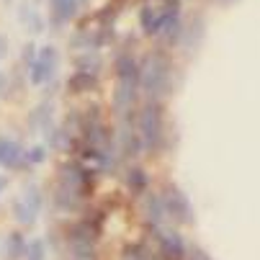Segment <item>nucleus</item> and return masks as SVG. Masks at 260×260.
<instances>
[{"label": "nucleus", "instance_id": "nucleus-1", "mask_svg": "<svg viewBox=\"0 0 260 260\" xmlns=\"http://www.w3.org/2000/svg\"><path fill=\"white\" fill-rule=\"evenodd\" d=\"M139 88L150 101H160L173 88V64L162 52H150L139 64Z\"/></svg>", "mask_w": 260, "mask_h": 260}, {"label": "nucleus", "instance_id": "nucleus-2", "mask_svg": "<svg viewBox=\"0 0 260 260\" xmlns=\"http://www.w3.org/2000/svg\"><path fill=\"white\" fill-rule=\"evenodd\" d=\"M137 134L142 142V150L155 152L160 147V142L165 137V121H162V111H160L157 101H150L142 106L139 116H137Z\"/></svg>", "mask_w": 260, "mask_h": 260}, {"label": "nucleus", "instance_id": "nucleus-3", "mask_svg": "<svg viewBox=\"0 0 260 260\" xmlns=\"http://www.w3.org/2000/svg\"><path fill=\"white\" fill-rule=\"evenodd\" d=\"M162 204H165V214L170 219H175L178 224H193V209H191V201L185 199V193L178 188V185H165L162 188Z\"/></svg>", "mask_w": 260, "mask_h": 260}, {"label": "nucleus", "instance_id": "nucleus-4", "mask_svg": "<svg viewBox=\"0 0 260 260\" xmlns=\"http://www.w3.org/2000/svg\"><path fill=\"white\" fill-rule=\"evenodd\" d=\"M57 64H59V52H57V47H52V44L42 47L39 52H36V59H34V64H31V83H34V85L49 83V80L54 78Z\"/></svg>", "mask_w": 260, "mask_h": 260}, {"label": "nucleus", "instance_id": "nucleus-5", "mask_svg": "<svg viewBox=\"0 0 260 260\" xmlns=\"http://www.w3.org/2000/svg\"><path fill=\"white\" fill-rule=\"evenodd\" d=\"M137 88H139L137 80H119L116 83V90H114V108H116V114H126V111L134 106Z\"/></svg>", "mask_w": 260, "mask_h": 260}, {"label": "nucleus", "instance_id": "nucleus-6", "mask_svg": "<svg viewBox=\"0 0 260 260\" xmlns=\"http://www.w3.org/2000/svg\"><path fill=\"white\" fill-rule=\"evenodd\" d=\"M160 247H162L165 260H185V245L175 232H170V230L160 232Z\"/></svg>", "mask_w": 260, "mask_h": 260}, {"label": "nucleus", "instance_id": "nucleus-7", "mask_svg": "<svg viewBox=\"0 0 260 260\" xmlns=\"http://www.w3.org/2000/svg\"><path fill=\"white\" fill-rule=\"evenodd\" d=\"M52 3V26L62 28L78 11V0H49Z\"/></svg>", "mask_w": 260, "mask_h": 260}, {"label": "nucleus", "instance_id": "nucleus-8", "mask_svg": "<svg viewBox=\"0 0 260 260\" xmlns=\"http://www.w3.org/2000/svg\"><path fill=\"white\" fill-rule=\"evenodd\" d=\"M162 21H165V11H155L152 6H144L139 13V23H142V31L147 36H157Z\"/></svg>", "mask_w": 260, "mask_h": 260}, {"label": "nucleus", "instance_id": "nucleus-9", "mask_svg": "<svg viewBox=\"0 0 260 260\" xmlns=\"http://www.w3.org/2000/svg\"><path fill=\"white\" fill-rule=\"evenodd\" d=\"M95 88H98V75H93V72L78 70L75 75L67 80V90L70 93H88V90H95Z\"/></svg>", "mask_w": 260, "mask_h": 260}, {"label": "nucleus", "instance_id": "nucleus-10", "mask_svg": "<svg viewBox=\"0 0 260 260\" xmlns=\"http://www.w3.org/2000/svg\"><path fill=\"white\" fill-rule=\"evenodd\" d=\"M144 216L152 221V224H160V221L168 216L165 214V204L160 193H144Z\"/></svg>", "mask_w": 260, "mask_h": 260}, {"label": "nucleus", "instance_id": "nucleus-11", "mask_svg": "<svg viewBox=\"0 0 260 260\" xmlns=\"http://www.w3.org/2000/svg\"><path fill=\"white\" fill-rule=\"evenodd\" d=\"M18 21L28 28V34H42V31H44V21H42V16L36 13L28 3H21V6H18Z\"/></svg>", "mask_w": 260, "mask_h": 260}, {"label": "nucleus", "instance_id": "nucleus-12", "mask_svg": "<svg viewBox=\"0 0 260 260\" xmlns=\"http://www.w3.org/2000/svg\"><path fill=\"white\" fill-rule=\"evenodd\" d=\"M28 124H31V129H34V132L49 129V124H52V103H42V106H36V108H34V114H31V119H28Z\"/></svg>", "mask_w": 260, "mask_h": 260}, {"label": "nucleus", "instance_id": "nucleus-13", "mask_svg": "<svg viewBox=\"0 0 260 260\" xmlns=\"http://www.w3.org/2000/svg\"><path fill=\"white\" fill-rule=\"evenodd\" d=\"M147 183H150V178H147V173L142 168H132L126 173V188L134 193V196H142L147 193Z\"/></svg>", "mask_w": 260, "mask_h": 260}, {"label": "nucleus", "instance_id": "nucleus-14", "mask_svg": "<svg viewBox=\"0 0 260 260\" xmlns=\"http://www.w3.org/2000/svg\"><path fill=\"white\" fill-rule=\"evenodd\" d=\"M116 78L119 80H137L139 83V64L129 54H124V57L116 59Z\"/></svg>", "mask_w": 260, "mask_h": 260}, {"label": "nucleus", "instance_id": "nucleus-15", "mask_svg": "<svg viewBox=\"0 0 260 260\" xmlns=\"http://www.w3.org/2000/svg\"><path fill=\"white\" fill-rule=\"evenodd\" d=\"M26 250H28V245L23 242V235H18V232L8 235V242H6V257H8V260H21V257H26Z\"/></svg>", "mask_w": 260, "mask_h": 260}, {"label": "nucleus", "instance_id": "nucleus-16", "mask_svg": "<svg viewBox=\"0 0 260 260\" xmlns=\"http://www.w3.org/2000/svg\"><path fill=\"white\" fill-rule=\"evenodd\" d=\"M23 157V150L21 144L13 142V139H6V147H3V168H16Z\"/></svg>", "mask_w": 260, "mask_h": 260}, {"label": "nucleus", "instance_id": "nucleus-17", "mask_svg": "<svg viewBox=\"0 0 260 260\" xmlns=\"http://www.w3.org/2000/svg\"><path fill=\"white\" fill-rule=\"evenodd\" d=\"M13 216H16V221H21V224H34L36 221V211L23 201V196L13 201Z\"/></svg>", "mask_w": 260, "mask_h": 260}, {"label": "nucleus", "instance_id": "nucleus-18", "mask_svg": "<svg viewBox=\"0 0 260 260\" xmlns=\"http://www.w3.org/2000/svg\"><path fill=\"white\" fill-rule=\"evenodd\" d=\"M75 67H78V70H83V72H93V75H95V72L101 70V59H98V54L85 52L83 57H78V59H75Z\"/></svg>", "mask_w": 260, "mask_h": 260}, {"label": "nucleus", "instance_id": "nucleus-19", "mask_svg": "<svg viewBox=\"0 0 260 260\" xmlns=\"http://www.w3.org/2000/svg\"><path fill=\"white\" fill-rule=\"evenodd\" d=\"M26 260H44V242L42 240H34L26 250Z\"/></svg>", "mask_w": 260, "mask_h": 260}, {"label": "nucleus", "instance_id": "nucleus-20", "mask_svg": "<svg viewBox=\"0 0 260 260\" xmlns=\"http://www.w3.org/2000/svg\"><path fill=\"white\" fill-rule=\"evenodd\" d=\"M26 157H28V162H44V160H47V150H44L42 144H36Z\"/></svg>", "mask_w": 260, "mask_h": 260}, {"label": "nucleus", "instance_id": "nucleus-21", "mask_svg": "<svg viewBox=\"0 0 260 260\" xmlns=\"http://www.w3.org/2000/svg\"><path fill=\"white\" fill-rule=\"evenodd\" d=\"M191 260H211V257H209V255H206L204 250H199V247H193V250H191Z\"/></svg>", "mask_w": 260, "mask_h": 260}, {"label": "nucleus", "instance_id": "nucleus-22", "mask_svg": "<svg viewBox=\"0 0 260 260\" xmlns=\"http://www.w3.org/2000/svg\"><path fill=\"white\" fill-rule=\"evenodd\" d=\"M6 49H8V39H6V34H0V59L6 57Z\"/></svg>", "mask_w": 260, "mask_h": 260}, {"label": "nucleus", "instance_id": "nucleus-23", "mask_svg": "<svg viewBox=\"0 0 260 260\" xmlns=\"http://www.w3.org/2000/svg\"><path fill=\"white\" fill-rule=\"evenodd\" d=\"M6 183H8L6 178H0V191H3V188H6Z\"/></svg>", "mask_w": 260, "mask_h": 260}, {"label": "nucleus", "instance_id": "nucleus-24", "mask_svg": "<svg viewBox=\"0 0 260 260\" xmlns=\"http://www.w3.org/2000/svg\"><path fill=\"white\" fill-rule=\"evenodd\" d=\"M3 83H6V78H3V75H0V90H3Z\"/></svg>", "mask_w": 260, "mask_h": 260}, {"label": "nucleus", "instance_id": "nucleus-25", "mask_svg": "<svg viewBox=\"0 0 260 260\" xmlns=\"http://www.w3.org/2000/svg\"><path fill=\"white\" fill-rule=\"evenodd\" d=\"M219 3H235V0H219Z\"/></svg>", "mask_w": 260, "mask_h": 260}, {"label": "nucleus", "instance_id": "nucleus-26", "mask_svg": "<svg viewBox=\"0 0 260 260\" xmlns=\"http://www.w3.org/2000/svg\"><path fill=\"white\" fill-rule=\"evenodd\" d=\"M78 3H85V0H78Z\"/></svg>", "mask_w": 260, "mask_h": 260}]
</instances>
